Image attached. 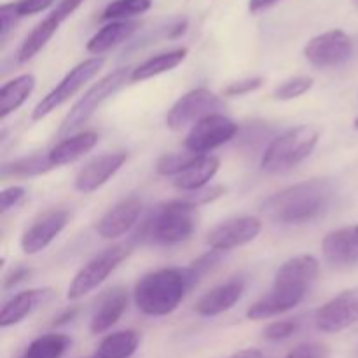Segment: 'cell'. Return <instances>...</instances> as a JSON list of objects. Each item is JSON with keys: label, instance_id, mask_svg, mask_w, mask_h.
<instances>
[{"label": "cell", "instance_id": "cell-38", "mask_svg": "<svg viewBox=\"0 0 358 358\" xmlns=\"http://www.w3.org/2000/svg\"><path fill=\"white\" fill-rule=\"evenodd\" d=\"M226 194V187L224 185H212V187L199 189V191L191 192V196H187V201H191L192 205H206V203H212L215 199H219L220 196Z\"/></svg>", "mask_w": 358, "mask_h": 358}, {"label": "cell", "instance_id": "cell-36", "mask_svg": "<svg viewBox=\"0 0 358 358\" xmlns=\"http://www.w3.org/2000/svg\"><path fill=\"white\" fill-rule=\"evenodd\" d=\"M24 196H27V189L21 187V185H10V187H6L0 192V212H9L10 208H14V206H17L23 201Z\"/></svg>", "mask_w": 358, "mask_h": 358}, {"label": "cell", "instance_id": "cell-10", "mask_svg": "<svg viewBox=\"0 0 358 358\" xmlns=\"http://www.w3.org/2000/svg\"><path fill=\"white\" fill-rule=\"evenodd\" d=\"M353 41L346 31L327 30L304 45V58L315 69H336L352 58Z\"/></svg>", "mask_w": 358, "mask_h": 358}, {"label": "cell", "instance_id": "cell-30", "mask_svg": "<svg viewBox=\"0 0 358 358\" xmlns=\"http://www.w3.org/2000/svg\"><path fill=\"white\" fill-rule=\"evenodd\" d=\"M152 7V0H114L101 13V21H126L133 16L147 13Z\"/></svg>", "mask_w": 358, "mask_h": 358}, {"label": "cell", "instance_id": "cell-6", "mask_svg": "<svg viewBox=\"0 0 358 358\" xmlns=\"http://www.w3.org/2000/svg\"><path fill=\"white\" fill-rule=\"evenodd\" d=\"M131 70L133 69H122L114 70V72L107 73L105 77H101L98 83H94L79 100L73 103V107L70 108L69 114L65 115V119L62 121V126L58 129V136H70V133H73L76 129H79L80 126L86 124L90 121L91 115L96 112V108L103 103L105 100L112 96L114 93H117L129 79H131Z\"/></svg>", "mask_w": 358, "mask_h": 358}, {"label": "cell", "instance_id": "cell-42", "mask_svg": "<svg viewBox=\"0 0 358 358\" xmlns=\"http://www.w3.org/2000/svg\"><path fill=\"white\" fill-rule=\"evenodd\" d=\"M276 2H280V0H248V10L254 14L262 13V10H266V9H269V7L275 6Z\"/></svg>", "mask_w": 358, "mask_h": 358}, {"label": "cell", "instance_id": "cell-17", "mask_svg": "<svg viewBox=\"0 0 358 358\" xmlns=\"http://www.w3.org/2000/svg\"><path fill=\"white\" fill-rule=\"evenodd\" d=\"M126 159H128V154L119 150V152L103 154V156H98L94 159L87 161L77 171L73 187H76V191L83 192V194H90V192L98 191L101 185L107 184L121 170Z\"/></svg>", "mask_w": 358, "mask_h": 358}, {"label": "cell", "instance_id": "cell-20", "mask_svg": "<svg viewBox=\"0 0 358 358\" xmlns=\"http://www.w3.org/2000/svg\"><path fill=\"white\" fill-rule=\"evenodd\" d=\"M55 292L52 289H30L16 294L10 297L0 311V327L7 329L13 325L21 324L27 317H30L34 311L48 304L52 299Z\"/></svg>", "mask_w": 358, "mask_h": 358}, {"label": "cell", "instance_id": "cell-1", "mask_svg": "<svg viewBox=\"0 0 358 358\" xmlns=\"http://www.w3.org/2000/svg\"><path fill=\"white\" fill-rule=\"evenodd\" d=\"M320 264L313 255H296L280 266L271 290L247 310L248 320H268L287 313L303 303L317 280Z\"/></svg>", "mask_w": 358, "mask_h": 358}, {"label": "cell", "instance_id": "cell-44", "mask_svg": "<svg viewBox=\"0 0 358 358\" xmlns=\"http://www.w3.org/2000/svg\"><path fill=\"white\" fill-rule=\"evenodd\" d=\"M353 128L358 129V115L355 117V121H353Z\"/></svg>", "mask_w": 358, "mask_h": 358}, {"label": "cell", "instance_id": "cell-45", "mask_svg": "<svg viewBox=\"0 0 358 358\" xmlns=\"http://www.w3.org/2000/svg\"><path fill=\"white\" fill-rule=\"evenodd\" d=\"M352 2H353V3H355V6L358 7V0H352Z\"/></svg>", "mask_w": 358, "mask_h": 358}, {"label": "cell", "instance_id": "cell-39", "mask_svg": "<svg viewBox=\"0 0 358 358\" xmlns=\"http://www.w3.org/2000/svg\"><path fill=\"white\" fill-rule=\"evenodd\" d=\"M285 358H329V348L318 343H306L294 348Z\"/></svg>", "mask_w": 358, "mask_h": 358}, {"label": "cell", "instance_id": "cell-2", "mask_svg": "<svg viewBox=\"0 0 358 358\" xmlns=\"http://www.w3.org/2000/svg\"><path fill=\"white\" fill-rule=\"evenodd\" d=\"M334 185L329 178H311L289 185L266 198L261 212L266 219L283 226H301L318 219L331 205Z\"/></svg>", "mask_w": 358, "mask_h": 358}, {"label": "cell", "instance_id": "cell-35", "mask_svg": "<svg viewBox=\"0 0 358 358\" xmlns=\"http://www.w3.org/2000/svg\"><path fill=\"white\" fill-rule=\"evenodd\" d=\"M220 257H222V252L219 250H208L206 254H203L201 257L196 259L194 262H192L189 268H191V271L194 273L196 278H201L203 275H206L208 271H212L213 268H215L217 264L220 262Z\"/></svg>", "mask_w": 358, "mask_h": 358}, {"label": "cell", "instance_id": "cell-8", "mask_svg": "<svg viewBox=\"0 0 358 358\" xmlns=\"http://www.w3.org/2000/svg\"><path fill=\"white\" fill-rule=\"evenodd\" d=\"M105 65V58L101 56H94V58H87L84 62H80L79 65L73 66L37 105L31 110V119L34 121H42L44 117H48L52 110H56L58 107H62L63 103L70 100L72 96H76L87 83H90L93 77L98 76L101 69Z\"/></svg>", "mask_w": 358, "mask_h": 358}, {"label": "cell", "instance_id": "cell-22", "mask_svg": "<svg viewBox=\"0 0 358 358\" xmlns=\"http://www.w3.org/2000/svg\"><path fill=\"white\" fill-rule=\"evenodd\" d=\"M98 140H100V136H98L96 131H83L77 133V135L66 136L49 150V161L55 168L76 163L77 159L86 156L91 149H94Z\"/></svg>", "mask_w": 358, "mask_h": 358}, {"label": "cell", "instance_id": "cell-5", "mask_svg": "<svg viewBox=\"0 0 358 358\" xmlns=\"http://www.w3.org/2000/svg\"><path fill=\"white\" fill-rule=\"evenodd\" d=\"M320 129L313 124H299L276 136L261 159V168L268 173H282L303 163L317 147Z\"/></svg>", "mask_w": 358, "mask_h": 358}, {"label": "cell", "instance_id": "cell-26", "mask_svg": "<svg viewBox=\"0 0 358 358\" xmlns=\"http://www.w3.org/2000/svg\"><path fill=\"white\" fill-rule=\"evenodd\" d=\"M185 58H187V49L185 48H177L171 49V51L161 52V55L152 56V58L145 59L138 66H135L131 70V79L129 80L131 83H142V80L152 79V77H157L161 73L177 69Z\"/></svg>", "mask_w": 358, "mask_h": 358}, {"label": "cell", "instance_id": "cell-24", "mask_svg": "<svg viewBox=\"0 0 358 358\" xmlns=\"http://www.w3.org/2000/svg\"><path fill=\"white\" fill-rule=\"evenodd\" d=\"M220 168V159L215 156H199L189 168H185L180 175H177L173 185L184 192H196L205 189L206 184L217 175Z\"/></svg>", "mask_w": 358, "mask_h": 358}, {"label": "cell", "instance_id": "cell-15", "mask_svg": "<svg viewBox=\"0 0 358 358\" xmlns=\"http://www.w3.org/2000/svg\"><path fill=\"white\" fill-rule=\"evenodd\" d=\"M69 212L63 208H52L41 213L21 234V250L28 255L41 254L62 234V231L69 224Z\"/></svg>", "mask_w": 358, "mask_h": 358}, {"label": "cell", "instance_id": "cell-7", "mask_svg": "<svg viewBox=\"0 0 358 358\" xmlns=\"http://www.w3.org/2000/svg\"><path fill=\"white\" fill-rule=\"evenodd\" d=\"M129 247L126 245H114V247L105 248L103 252H100L98 255H94L91 261H87L79 271L76 273V276L70 282L69 289H66V299L69 301H77L83 299L84 296L91 294L93 290H96L115 269L119 268L124 259H128L129 255Z\"/></svg>", "mask_w": 358, "mask_h": 358}, {"label": "cell", "instance_id": "cell-40", "mask_svg": "<svg viewBox=\"0 0 358 358\" xmlns=\"http://www.w3.org/2000/svg\"><path fill=\"white\" fill-rule=\"evenodd\" d=\"M55 0H17L14 2V7H16L17 16H34V14L42 13V10L49 9L52 6Z\"/></svg>", "mask_w": 358, "mask_h": 358}, {"label": "cell", "instance_id": "cell-12", "mask_svg": "<svg viewBox=\"0 0 358 358\" xmlns=\"http://www.w3.org/2000/svg\"><path fill=\"white\" fill-rule=\"evenodd\" d=\"M83 2L84 0H59L58 6H56L44 20L38 21L34 27V30L27 35L23 44L17 49V62L27 63L30 62L34 56H37L38 52L45 48V44L51 41L52 35L58 31V28L62 27L63 21L69 16H72V14L83 6Z\"/></svg>", "mask_w": 358, "mask_h": 358}, {"label": "cell", "instance_id": "cell-31", "mask_svg": "<svg viewBox=\"0 0 358 358\" xmlns=\"http://www.w3.org/2000/svg\"><path fill=\"white\" fill-rule=\"evenodd\" d=\"M205 156V154H203ZM199 157V154L194 152H173V154H164L163 157H159L156 164L157 173L163 175V177H177L180 175L185 168L191 166L196 159Z\"/></svg>", "mask_w": 358, "mask_h": 358}, {"label": "cell", "instance_id": "cell-28", "mask_svg": "<svg viewBox=\"0 0 358 358\" xmlns=\"http://www.w3.org/2000/svg\"><path fill=\"white\" fill-rule=\"evenodd\" d=\"M70 345L72 339L69 336L51 332L34 339L20 358H62Z\"/></svg>", "mask_w": 358, "mask_h": 358}, {"label": "cell", "instance_id": "cell-23", "mask_svg": "<svg viewBox=\"0 0 358 358\" xmlns=\"http://www.w3.org/2000/svg\"><path fill=\"white\" fill-rule=\"evenodd\" d=\"M140 23L133 20L126 21H108L105 27H101L93 37L87 41L86 49L91 55H103V52L110 51L115 45L122 44L128 41L136 30H138Z\"/></svg>", "mask_w": 358, "mask_h": 358}, {"label": "cell", "instance_id": "cell-18", "mask_svg": "<svg viewBox=\"0 0 358 358\" xmlns=\"http://www.w3.org/2000/svg\"><path fill=\"white\" fill-rule=\"evenodd\" d=\"M322 254L334 266L358 264V226L339 227L325 234Z\"/></svg>", "mask_w": 358, "mask_h": 358}, {"label": "cell", "instance_id": "cell-32", "mask_svg": "<svg viewBox=\"0 0 358 358\" xmlns=\"http://www.w3.org/2000/svg\"><path fill=\"white\" fill-rule=\"evenodd\" d=\"M313 83L315 80L308 76L292 77V79L283 80L280 86H276L275 91H273V96L282 101L294 100V98H299L303 94H306L313 87Z\"/></svg>", "mask_w": 358, "mask_h": 358}, {"label": "cell", "instance_id": "cell-19", "mask_svg": "<svg viewBox=\"0 0 358 358\" xmlns=\"http://www.w3.org/2000/svg\"><path fill=\"white\" fill-rule=\"evenodd\" d=\"M128 290L122 289V287H112V289L105 290L100 299H98L93 315H91V334H103L108 329L114 327L119 318L124 315L126 308H128Z\"/></svg>", "mask_w": 358, "mask_h": 358}, {"label": "cell", "instance_id": "cell-16", "mask_svg": "<svg viewBox=\"0 0 358 358\" xmlns=\"http://www.w3.org/2000/svg\"><path fill=\"white\" fill-rule=\"evenodd\" d=\"M142 208V199L136 198V196L121 199L100 217V220L94 226V231L103 240H115V238L124 236L138 222Z\"/></svg>", "mask_w": 358, "mask_h": 358}, {"label": "cell", "instance_id": "cell-4", "mask_svg": "<svg viewBox=\"0 0 358 358\" xmlns=\"http://www.w3.org/2000/svg\"><path fill=\"white\" fill-rule=\"evenodd\" d=\"M198 206L187 199H173L157 206L143 226V238L152 243L177 245L192 236L198 224Z\"/></svg>", "mask_w": 358, "mask_h": 358}, {"label": "cell", "instance_id": "cell-14", "mask_svg": "<svg viewBox=\"0 0 358 358\" xmlns=\"http://www.w3.org/2000/svg\"><path fill=\"white\" fill-rule=\"evenodd\" d=\"M261 231L262 220L259 217H234L217 224L206 236V243L212 250L227 252L254 241Z\"/></svg>", "mask_w": 358, "mask_h": 358}, {"label": "cell", "instance_id": "cell-47", "mask_svg": "<svg viewBox=\"0 0 358 358\" xmlns=\"http://www.w3.org/2000/svg\"><path fill=\"white\" fill-rule=\"evenodd\" d=\"M231 358H233V357H231Z\"/></svg>", "mask_w": 358, "mask_h": 358}, {"label": "cell", "instance_id": "cell-11", "mask_svg": "<svg viewBox=\"0 0 358 358\" xmlns=\"http://www.w3.org/2000/svg\"><path fill=\"white\" fill-rule=\"evenodd\" d=\"M238 124L224 114H213L201 119L189 129L184 140L185 150L203 156L210 150L231 142L236 136Z\"/></svg>", "mask_w": 358, "mask_h": 358}, {"label": "cell", "instance_id": "cell-13", "mask_svg": "<svg viewBox=\"0 0 358 358\" xmlns=\"http://www.w3.org/2000/svg\"><path fill=\"white\" fill-rule=\"evenodd\" d=\"M355 324H358V287L338 294L315 313V325L325 334H338Z\"/></svg>", "mask_w": 358, "mask_h": 358}, {"label": "cell", "instance_id": "cell-9", "mask_svg": "<svg viewBox=\"0 0 358 358\" xmlns=\"http://www.w3.org/2000/svg\"><path fill=\"white\" fill-rule=\"evenodd\" d=\"M222 107V100L215 93H212L206 87H196L171 105L166 114V126L178 131L189 124L194 126L196 122L208 117V115L220 114L219 110Z\"/></svg>", "mask_w": 358, "mask_h": 358}, {"label": "cell", "instance_id": "cell-21", "mask_svg": "<svg viewBox=\"0 0 358 358\" xmlns=\"http://www.w3.org/2000/svg\"><path fill=\"white\" fill-rule=\"evenodd\" d=\"M245 292V282L241 278L227 280V282L220 283V285L213 287L206 294H203L198 301H196V313L201 317H217L231 308L236 306L238 301L241 299Z\"/></svg>", "mask_w": 358, "mask_h": 358}, {"label": "cell", "instance_id": "cell-25", "mask_svg": "<svg viewBox=\"0 0 358 358\" xmlns=\"http://www.w3.org/2000/svg\"><path fill=\"white\" fill-rule=\"evenodd\" d=\"M35 90V77L31 73H23L7 80L0 90V119H6L16 112L28 100Z\"/></svg>", "mask_w": 358, "mask_h": 358}, {"label": "cell", "instance_id": "cell-37", "mask_svg": "<svg viewBox=\"0 0 358 358\" xmlns=\"http://www.w3.org/2000/svg\"><path fill=\"white\" fill-rule=\"evenodd\" d=\"M17 20H20V16H17L14 3H3L0 7V41H7V37L14 30V24H16Z\"/></svg>", "mask_w": 358, "mask_h": 358}, {"label": "cell", "instance_id": "cell-34", "mask_svg": "<svg viewBox=\"0 0 358 358\" xmlns=\"http://www.w3.org/2000/svg\"><path fill=\"white\" fill-rule=\"evenodd\" d=\"M262 84H264V77L261 76L234 80V83L227 84V86L224 87V96H231V98L245 96V94H250L254 93V91H257L259 87H262Z\"/></svg>", "mask_w": 358, "mask_h": 358}, {"label": "cell", "instance_id": "cell-46", "mask_svg": "<svg viewBox=\"0 0 358 358\" xmlns=\"http://www.w3.org/2000/svg\"><path fill=\"white\" fill-rule=\"evenodd\" d=\"M93 358H98V357H93Z\"/></svg>", "mask_w": 358, "mask_h": 358}, {"label": "cell", "instance_id": "cell-3", "mask_svg": "<svg viewBox=\"0 0 358 358\" xmlns=\"http://www.w3.org/2000/svg\"><path fill=\"white\" fill-rule=\"evenodd\" d=\"M196 283L198 278L191 268H161L138 278L133 297L143 315L166 317L177 310Z\"/></svg>", "mask_w": 358, "mask_h": 358}, {"label": "cell", "instance_id": "cell-43", "mask_svg": "<svg viewBox=\"0 0 358 358\" xmlns=\"http://www.w3.org/2000/svg\"><path fill=\"white\" fill-rule=\"evenodd\" d=\"M77 313H79V308H76V306L69 308V310L63 311V313L59 315V317L55 318V325H65V324H69V322H72L73 318H76Z\"/></svg>", "mask_w": 358, "mask_h": 358}, {"label": "cell", "instance_id": "cell-41", "mask_svg": "<svg viewBox=\"0 0 358 358\" xmlns=\"http://www.w3.org/2000/svg\"><path fill=\"white\" fill-rule=\"evenodd\" d=\"M30 275H31L30 268H27V266H16V268H13L6 276H3V289L6 290L13 289V287L17 285V283L24 282Z\"/></svg>", "mask_w": 358, "mask_h": 358}, {"label": "cell", "instance_id": "cell-33", "mask_svg": "<svg viewBox=\"0 0 358 358\" xmlns=\"http://www.w3.org/2000/svg\"><path fill=\"white\" fill-rule=\"evenodd\" d=\"M299 329V322L297 320H278L269 324L268 327L262 331V338L268 341H283L294 336Z\"/></svg>", "mask_w": 358, "mask_h": 358}, {"label": "cell", "instance_id": "cell-27", "mask_svg": "<svg viewBox=\"0 0 358 358\" xmlns=\"http://www.w3.org/2000/svg\"><path fill=\"white\" fill-rule=\"evenodd\" d=\"M140 345V336L136 331H117L108 334L98 345V358H131Z\"/></svg>", "mask_w": 358, "mask_h": 358}, {"label": "cell", "instance_id": "cell-29", "mask_svg": "<svg viewBox=\"0 0 358 358\" xmlns=\"http://www.w3.org/2000/svg\"><path fill=\"white\" fill-rule=\"evenodd\" d=\"M55 168L49 161V154H31V156L21 157L13 161L2 168L3 177H34V175L45 173Z\"/></svg>", "mask_w": 358, "mask_h": 358}]
</instances>
